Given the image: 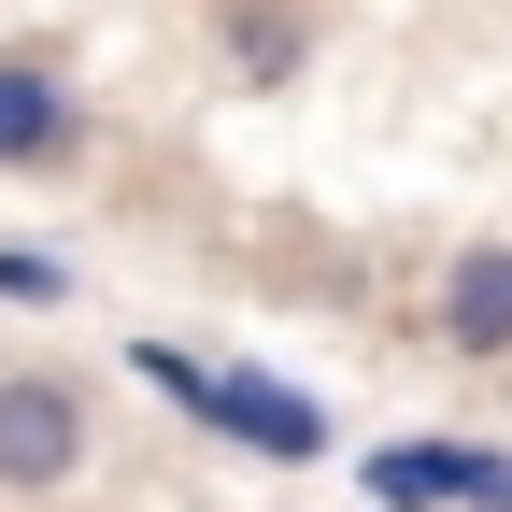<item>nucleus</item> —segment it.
<instances>
[{"label": "nucleus", "mask_w": 512, "mask_h": 512, "mask_svg": "<svg viewBox=\"0 0 512 512\" xmlns=\"http://www.w3.org/2000/svg\"><path fill=\"white\" fill-rule=\"evenodd\" d=\"M214 72L242 100H285L313 72V15H299V0H214Z\"/></svg>", "instance_id": "obj_5"}, {"label": "nucleus", "mask_w": 512, "mask_h": 512, "mask_svg": "<svg viewBox=\"0 0 512 512\" xmlns=\"http://www.w3.org/2000/svg\"><path fill=\"white\" fill-rule=\"evenodd\" d=\"M441 356L512 370V242H456L441 256Z\"/></svg>", "instance_id": "obj_6"}, {"label": "nucleus", "mask_w": 512, "mask_h": 512, "mask_svg": "<svg viewBox=\"0 0 512 512\" xmlns=\"http://www.w3.org/2000/svg\"><path fill=\"white\" fill-rule=\"evenodd\" d=\"M0 299H15V313H72V299H86L72 242H0Z\"/></svg>", "instance_id": "obj_8"}, {"label": "nucleus", "mask_w": 512, "mask_h": 512, "mask_svg": "<svg viewBox=\"0 0 512 512\" xmlns=\"http://www.w3.org/2000/svg\"><path fill=\"white\" fill-rule=\"evenodd\" d=\"M214 441H242V456H285V470H313L328 456V399H313V384H285V370H242L228 356V384H214Z\"/></svg>", "instance_id": "obj_4"}, {"label": "nucleus", "mask_w": 512, "mask_h": 512, "mask_svg": "<svg viewBox=\"0 0 512 512\" xmlns=\"http://www.w3.org/2000/svg\"><path fill=\"white\" fill-rule=\"evenodd\" d=\"M100 456V399L72 370H0V498H57Z\"/></svg>", "instance_id": "obj_2"}, {"label": "nucleus", "mask_w": 512, "mask_h": 512, "mask_svg": "<svg viewBox=\"0 0 512 512\" xmlns=\"http://www.w3.org/2000/svg\"><path fill=\"white\" fill-rule=\"evenodd\" d=\"M128 384H143V399H171L185 427H214V384H228V356H214V342H171V328H143V342H128Z\"/></svg>", "instance_id": "obj_7"}, {"label": "nucleus", "mask_w": 512, "mask_h": 512, "mask_svg": "<svg viewBox=\"0 0 512 512\" xmlns=\"http://www.w3.org/2000/svg\"><path fill=\"white\" fill-rule=\"evenodd\" d=\"M72 157H86V86H72V57L15 43V57H0V171H72Z\"/></svg>", "instance_id": "obj_3"}, {"label": "nucleus", "mask_w": 512, "mask_h": 512, "mask_svg": "<svg viewBox=\"0 0 512 512\" xmlns=\"http://www.w3.org/2000/svg\"><path fill=\"white\" fill-rule=\"evenodd\" d=\"M370 512H512V441H456V427H399L356 456Z\"/></svg>", "instance_id": "obj_1"}]
</instances>
